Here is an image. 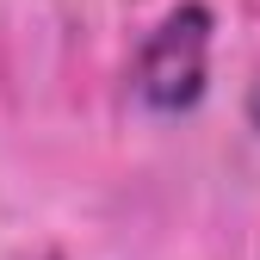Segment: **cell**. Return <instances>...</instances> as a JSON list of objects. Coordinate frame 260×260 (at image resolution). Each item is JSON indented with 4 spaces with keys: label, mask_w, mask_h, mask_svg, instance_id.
<instances>
[{
    "label": "cell",
    "mask_w": 260,
    "mask_h": 260,
    "mask_svg": "<svg viewBox=\"0 0 260 260\" xmlns=\"http://www.w3.org/2000/svg\"><path fill=\"white\" fill-rule=\"evenodd\" d=\"M211 7L205 0H180V7L161 19L137 62H130V93L149 118H186L205 106V87H211Z\"/></svg>",
    "instance_id": "obj_1"
},
{
    "label": "cell",
    "mask_w": 260,
    "mask_h": 260,
    "mask_svg": "<svg viewBox=\"0 0 260 260\" xmlns=\"http://www.w3.org/2000/svg\"><path fill=\"white\" fill-rule=\"evenodd\" d=\"M248 124L260 130V75H254V87H248Z\"/></svg>",
    "instance_id": "obj_2"
},
{
    "label": "cell",
    "mask_w": 260,
    "mask_h": 260,
    "mask_svg": "<svg viewBox=\"0 0 260 260\" xmlns=\"http://www.w3.org/2000/svg\"><path fill=\"white\" fill-rule=\"evenodd\" d=\"M25 260H62V248H44V254H25Z\"/></svg>",
    "instance_id": "obj_3"
}]
</instances>
